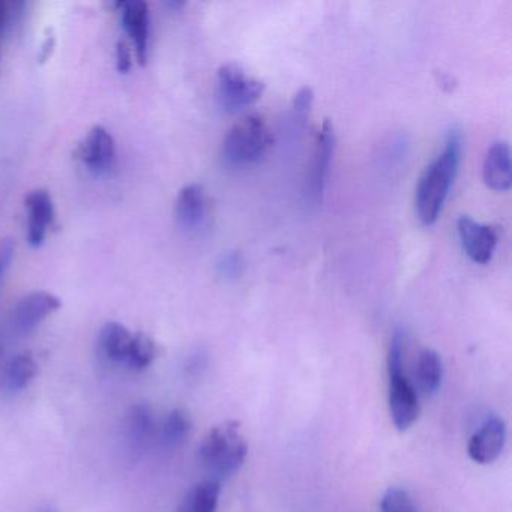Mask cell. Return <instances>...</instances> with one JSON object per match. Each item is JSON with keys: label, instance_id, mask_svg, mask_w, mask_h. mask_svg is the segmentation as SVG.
Instances as JSON below:
<instances>
[{"label": "cell", "instance_id": "8992f818", "mask_svg": "<svg viewBox=\"0 0 512 512\" xmlns=\"http://www.w3.org/2000/svg\"><path fill=\"white\" fill-rule=\"evenodd\" d=\"M61 307V299L53 293H29L25 298L20 299L14 310L11 311V332L17 337H26Z\"/></svg>", "mask_w": 512, "mask_h": 512}, {"label": "cell", "instance_id": "5b68a950", "mask_svg": "<svg viewBox=\"0 0 512 512\" xmlns=\"http://www.w3.org/2000/svg\"><path fill=\"white\" fill-rule=\"evenodd\" d=\"M265 83L250 76L239 64H226L218 70L217 97L227 112H239L260 100Z\"/></svg>", "mask_w": 512, "mask_h": 512}, {"label": "cell", "instance_id": "277c9868", "mask_svg": "<svg viewBox=\"0 0 512 512\" xmlns=\"http://www.w3.org/2000/svg\"><path fill=\"white\" fill-rule=\"evenodd\" d=\"M272 146V133L265 119L248 115L239 119L224 137L221 157L235 169L259 163Z\"/></svg>", "mask_w": 512, "mask_h": 512}, {"label": "cell", "instance_id": "ffe728a7", "mask_svg": "<svg viewBox=\"0 0 512 512\" xmlns=\"http://www.w3.org/2000/svg\"><path fill=\"white\" fill-rule=\"evenodd\" d=\"M193 421L184 409H175L166 416L160 428V442L164 448H179L190 436Z\"/></svg>", "mask_w": 512, "mask_h": 512}, {"label": "cell", "instance_id": "ac0fdd59", "mask_svg": "<svg viewBox=\"0 0 512 512\" xmlns=\"http://www.w3.org/2000/svg\"><path fill=\"white\" fill-rule=\"evenodd\" d=\"M415 377L422 394H436L443 380V362L439 353L431 349L422 350L416 361Z\"/></svg>", "mask_w": 512, "mask_h": 512}, {"label": "cell", "instance_id": "5bb4252c", "mask_svg": "<svg viewBox=\"0 0 512 512\" xmlns=\"http://www.w3.org/2000/svg\"><path fill=\"white\" fill-rule=\"evenodd\" d=\"M136 332L118 322H110L103 326L98 335V352L104 361L113 365H125L130 361L133 352Z\"/></svg>", "mask_w": 512, "mask_h": 512}, {"label": "cell", "instance_id": "6da1fadb", "mask_svg": "<svg viewBox=\"0 0 512 512\" xmlns=\"http://www.w3.org/2000/svg\"><path fill=\"white\" fill-rule=\"evenodd\" d=\"M461 133L452 130L448 134L442 154L431 161L418 182L415 196L416 214L425 226L436 223L448 199L452 184L457 178L461 161Z\"/></svg>", "mask_w": 512, "mask_h": 512}, {"label": "cell", "instance_id": "4316f807", "mask_svg": "<svg viewBox=\"0 0 512 512\" xmlns=\"http://www.w3.org/2000/svg\"><path fill=\"white\" fill-rule=\"evenodd\" d=\"M37 512H58V509L53 508V506H43Z\"/></svg>", "mask_w": 512, "mask_h": 512}, {"label": "cell", "instance_id": "d6986e66", "mask_svg": "<svg viewBox=\"0 0 512 512\" xmlns=\"http://www.w3.org/2000/svg\"><path fill=\"white\" fill-rule=\"evenodd\" d=\"M220 493V481L205 479L188 491L182 502L181 512H217Z\"/></svg>", "mask_w": 512, "mask_h": 512}, {"label": "cell", "instance_id": "7a4b0ae2", "mask_svg": "<svg viewBox=\"0 0 512 512\" xmlns=\"http://www.w3.org/2000/svg\"><path fill=\"white\" fill-rule=\"evenodd\" d=\"M247 454V440L236 421L215 425L199 446L200 464L217 481L238 472Z\"/></svg>", "mask_w": 512, "mask_h": 512}, {"label": "cell", "instance_id": "52a82bcc", "mask_svg": "<svg viewBox=\"0 0 512 512\" xmlns=\"http://www.w3.org/2000/svg\"><path fill=\"white\" fill-rule=\"evenodd\" d=\"M335 134L331 122H323L317 134L316 148H314L313 164L310 175L305 184V200L307 205L317 206L323 199L326 184H328L329 169L334 157Z\"/></svg>", "mask_w": 512, "mask_h": 512}, {"label": "cell", "instance_id": "7c38bea8", "mask_svg": "<svg viewBox=\"0 0 512 512\" xmlns=\"http://www.w3.org/2000/svg\"><path fill=\"white\" fill-rule=\"evenodd\" d=\"M116 143L112 134L104 127L92 128L79 148V158L91 172H107L115 163Z\"/></svg>", "mask_w": 512, "mask_h": 512}, {"label": "cell", "instance_id": "2e32d148", "mask_svg": "<svg viewBox=\"0 0 512 512\" xmlns=\"http://www.w3.org/2000/svg\"><path fill=\"white\" fill-rule=\"evenodd\" d=\"M175 212L182 229L199 230L208 214V200L202 185L190 184L182 188L176 199Z\"/></svg>", "mask_w": 512, "mask_h": 512}, {"label": "cell", "instance_id": "ba28073f", "mask_svg": "<svg viewBox=\"0 0 512 512\" xmlns=\"http://www.w3.org/2000/svg\"><path fill=\"white\" fill-rule=\"evenodd\" d=\"M157 433L154 412L148 404H136L128 410L122 428L124 448L130 458L137 460Z\"/></svg>", "mask_w": 512, "mask_h": 512}, {"label": "cell", "instance_id": "e0dca14e", "mask_svg": "<svg viewBox=\"0 0 512 512\" xmlns=\"http://www.w3.org/2000/svg\"><path fill=\"white\" fill-rule=\"evenodd\" d=\"M37 374L38 364L34 356L31 353H20L5 367L4 389L8 394L22 392L31 385Z\"/></svg>", "mask_w": 512, "mask_h": 512}, {"label": "cell", "instance_id": "9a60e30c", "mask_svg": "<svg viewBox=\"0 0 512 512\" xmlns=\"http://www.w3.org/2000/svg\"><path fill=\"white\" fill-rule=\"evenodd\" d=\"M482 178L490 190L508 191L511 188V149L506 142H496L490 146L482 164Z\"/></svg>", "mask_w": 512, "mask_h": 512}, {"label": "cell", "instance_id": "d4e9b609", "mask_svg": "<svg viewBox=\"0 0 512 512\" xmlns=\"http://www.w3.org/2000/svg\"><path fill=\"white\" fill-rule=\"evenodd\" d=\"M314 95L310 88H302L298 94L295 95L293 100V109H295L296 116L304 119L310 112L311 104H313Z\"/></svg>", "mask_w": 512, "mask_h": 512}, {"label": "cell", "instance_id": "cb8c5ba5", "mask_svg": "<svg viewBox=\"0 0 512 512\" xmlns=\"http://www.w3.org/2000/svg\"><path fill=\"white\" fill-rule=\"evenodd\" d=\"M14 259V244L10 239L0 242V287L4 283L5 275L11 268Z\"/></svg>", "mask_w": 512, "mask_h": 512}, {"label": "cell", "instance_id": "3957f363", "mask_svg": "<svg viewBox=\"0 0 512 512\" xmlns=\"http://www.w3.org/2000/svg\"><path fill=\"white\" fill-rule=\"evenodd\" d=\"M404 335H392L388 352L389 412L398 431H406L418 421L421 413L418 392L404 374Z\"/></svg>", "mask_w": 512, "mask_h": 512}, {"label": "cell", "instance_id": "9c48e42d", "mask_svg": "<svg viewBox=\"0 0 512 512\" xmlns=\"http://www.w3.org/2000/svg\"><path fill=\"white\" fill-rule=\"evenodd\" d=\"M457 229L467 257L479 265L490 262L497 247L496 229L478 223L467 215L458 218Z\"/></svg>", "mask_w": 512, "mask_h": 512}, {"label": "cell", "instance_id": "44dd1931", "mask_svg": "<svg viewBox=\"0 0 512 512\" xmlns=\"http://www.w3.org/2000/svg\"><path fill=\"white\" fill-rule=\"evenodd\" d=\"M157 355L158 347L155 341L142 332H136V341H134L133 352H131L127 368L134 371L146 370L155 361Z\"/></svg>", "mask_w": 512, "mask_h": 512}, {"label": "cell", "instance_id": "30bf717a", "mask_svg": "<svg viewBox=\"0 0 512 512\" xmlns=\"http://www.w3.org/2000/svg\"><path fill=\"white\" fill-rule=\"evenodd\" d=\"M505 443V422L499 416H490L481 422L478 430L470 437L467 452L475 463H493L505 448Z\"/></svg>", "mask_w": 512, "mask_h": 512}, {"label": "cell", "instance_id": "603a6c76", "mask_svg": "<svg viewBox=\"0 0 512 512\" xmlns=\"http://www.w3.org/2000/svg\"><path fill=\"white\" fill-rule=\"evenodd\" d=\"M217 272L224 280H236L244 272V259L238 251L224 254L217 263Z\"/></svg>", "mask_w": 512, "mask_h": 512}, {"label": "cell", "instance_id": "484cf974", "mask_svg": "<svg viewBox=\"0 0 512 512\" xmlns=\"http://www.w3.org/2000/svg\"><path fill=\"white\" fill-rule=\"evenodd\" d=\"M116 64H118L119 73H128L133 67V56H131L130 47L124 41H119L116 46Z\"/></svg>", "mask_w": 512, "mask_h": 512}, {"label": "cell", "instance_id": "8fae6325", "mask_svg": "<svg viewBox=\"0 0 512 512\" xmlns=\"http://www.w3.org/2000/svg\"><path fill=\"white\" fill-rule=\"evenodd\" d=\"M121 7L122 26L130 37L131 44L136 50V58L140 65L148 62L149 55V8L142 0L122 2Z\"/></svg>", "mask_w": 512, "mask_h": 512}, {"label": "cell", "instance_id": "7402d4cb", "mask_svg": "<svg viewBox=\"0 0 512 512\" xmlns=\"http://www.w3.org/2000/svg\"><path fill=\"white\" fill-rule=\"evenodd\" d=\"M382 512H418L409 491L404 488L391 487L383 494L380 502Z\"/></svg>", "mask_w": 512, "mask_h": 512}, {"label": "cell", "instance_id": "4fadbf2b", "mask_svg": "<svg viewBox=\"0 0 512 512\" xmlns=\"http://www.w3.org/2000/svg\"><path fill=\"white\" fill-rule=\"evenodd\" d=\"M25 205L28 209L29 244L34 248L41 247L56 220L52 196L46 190L32 191L26 197Z\"/></svg>", "mask_w": 512, "mask_h": 512}]
</instances>
